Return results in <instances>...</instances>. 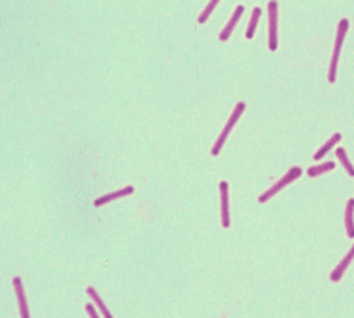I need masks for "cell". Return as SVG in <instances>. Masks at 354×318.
<instances>
[{
    "label": "cell",
    "mask_w": 354,
    "mask_h": 318,
    "mask_svg": "<svg viewBox=\"0 0 354 318\" xmlns=\"http://www.w3.org/2000/svg\"><path fill=\"white\" fill-rule=\"evenodd\" d=\"M340 139H342V134H334V136L330 137L329 141L325 144V145L321 146V148H320L317 153L313 154V159H323V158H325V156H326V153H327L330 148H332V146H334L335 144L340 142Z\"/></svg>",
    "instance_id": "cell-11"
},
{
    "label": "cell",
    "mask_w": 354,
    "mask_h": 318,
    "mask_svg": "<svg viewBox=\"0 0 354 318\" xmlns=\"http://www.w3.org/2000/svg\"><path fill=\"white\" fill-rule=\"evenodd\" d=\"M220 196H222V226L230 227V214H228V183H220Z\"/></svg>",
    "instance_id": "cell-6"
},
{
    "label": "cell",
    "mask_w": 354,
    "mask_h": 318,
    "mask_svg": "<svg viewBox=\"0 0 354 318\" xmlns=\"http://www.w3.org/2000/svg\"><path fill=\"white\" fill-rule=\"evenodd\" d=\"M301 173H302V170L301 169H299V167H291L290 170H288V172H287V175H283V178H282V180L280 181H277L274 186H272V188H269L266 192H263V194H261V196H260V202H261V203H265V202L266 200H269V199H271L272 196H274V194H277V192H279L280 189H283V188H285V186L287 184H290L291 181H295L296 180V178H299V176H301Z\"/></svg>",
    "instance_id": "cell-3"
},
{
    "label": "cell",
    "mask_w": 354,
    "mask_h": 318,
    "mask_svg": "<svg viewBox=\"0 0 354 318\" xmlns=\"http://www.w3.org/2000/svg\"><path fill=\"white\" fill-rule=\"evenodd\" d=\"M353 211H354V199H350L346 203V213H345V221H346V233L350 238H354V219H353Z\"/></svg>",
    "instance_id": "cell-10"
},
{
    "label": "cell",
    "mask_w": 354,
    "mask_h": 318,
    "mask_svg": "<svg viewBox=\"0 0 354 318\" xmlns=\"http://www.w3.org/2000/svg\"><path fill=\"white\" fill-rule=\"evenodd\" d=\"M85 310H87V312H88V315H90L91 318H99V317H98V314L95 312L93 306H91V304H85Z\"/></svg>",
    "instance_id": "cell-17"
},
{
    "label": "cell",
    "mask_w": 354,
    "mask_h": 318,
    "mask_svg": "<svg viewBox=\"0 0 354 318\" xmlns=\"http://www.w3.org/2000/svg\"><path fill=\"white\" fill-rule=\"evenodd\" d=\"M354 259V246L351 247V251L345 255V259L340 261V265H338L334 271H332V274H330V279H332L334 282H338L342 279V276H343V273L346 271V268L350 266V263H351V260Z\"/></svg>",
    "instance_id": "cell-8"
},
{
    "label": "cell",
    "mask_w": 354,
    "mask_h": 318,
    "mask_svg": "<svg viewBox=\"0 0 354 318\" xmlns=\"http://www.w3.org/2000/svg\"><path fill=\"white\" fill-rule=\"evenodd\" d=\"M277 2L271 0L268 3V16H269V49H277Z\"/></svg>",
    "instance_id": "cell-4"
},
{
    "label": "cell",
    "mask_w": 354,
    "mask_h": 318,
    "mask_svg": "<svg viewBox=\"0 0 354 318\" xmlns=\"http://www.w3.org/2000/svg\"><path fill=\"white\" fill-rule=\"evenodd\" d=\"M335 167L334 162H323V164L320 166H313L310 167L309 170H307V173H309V176H318L321 173H325V172H329V170H332Z\"/></svg>",
    "instance_id": "cell-13"
},
{
    "label": "cell",
    "mask_w": 354,
    "mask_h": 318,
    "mask_svg": "<svg viewBox=\"0 0 354 318\" xmlns=\"http://www.w3.org/2000/svg\"><path fill=\"white\" fill-rule=\"evenodd\" d=\"M219 2H220V0H211V2L208 3V6L203 10V13L198 16V22H200V24H203V22H206V19L210 18V14L213 13L214 8H216V5H218Z\"/></svg>",
    "instance_id": "cell-16"
},
{
    "label": "cell",
    "mask_w": 354,
    "mask_h": 318,
    "mask_svg": "<svg viewBox=\"0 0 354 318\" xmlns=\"http://www.w3.org/2000/svg\"><path fill=\"white\" fill-rule=\"evenodd\" d=\"M243 13H244V6L243 5H240V6H236V10H235V13H233V16H232V19L228 21V24L225 26V29L222 30V33H220V41H227L228 40V36L232 35V32H233V29L236 27V24H238V21H240V18L243 16Z\"/></svg>",
    "instance_id": "cell-7"
},
{
    "label": "cell",
    "mask_w": 354,
    "mask_h": 318,
    "mask_svg": "<svg viewBox=\"0 0 354 318\" xmlns=\"http://www.w3.org/2000/svg\"><path fill=\"white\" fill-rule=\"evenodd\" d=\"M87 293L90 294V296H91V298H93V299H95V302H96V304H98V307H99V310H101V312H103V315H104L106 318H112V315H110V312H109V310H107V307L104 306V302H103V299H101V298H99V294L96 293V290L93 289V287H88V289H87Z\"/></svg>",
    "instance_id": "cell-14"
},
{
    "label": "cell",
    "mask_w": 354,
    "mask_h": 318,
    "mask_svg": "<svg viewBox=\"0 0 354 318\" xmlns=\"http://www.w3.org/2000/svg\"><path fill=\"white\" fill-rule=\"evenodd\" d=\"M335 154H337V158L342 161V164H343V167L346 169V172H348L351 176H354V167H353V164L350 162V159L346 158V153H345V150H343V148H340V146H338V148L335 150Z\"/></svg>",
    "instance_id": "cell-15"
},
{
    "label": "cell",
    "mask_w": 354,
    "mask_h": 318,
    "mask_svg": "<svg viewBox=\"0 0 354 318\" xmlns=\"http://www.w3.org/2000/svg\"><path fill=\"white\" fill-rule=\"evenodd\" d=\"M133 192H134L133 186H128V188H123V189H120V191H117V192H110V194H107V196L95 200V205H96V206H101V205L107 203V202L115 200V199H120V197H126V196H129V194H133Z\"/></svg>",
    "instance_id": "cell-9"
},
{
    "label": "cell",
    "mask_w": 354,
    "mask_h": 318,
    "mask_svg": "<svg viewBox=\"0 0 354 318\" xmlns=\"http://www.w3.org/2000/svg\"><path fill=\"white\" fill-rule=\"evenodd\" d=\"M244 109H245V104H244V103H238V104H236L235 111H233V114H232V117H230L228 123L225 125V128L222 129V133H220L219 139L216 141V144H214V146H213V150H211V154H213V156H218V154H219L220 148H222V146H224V144H225V141H227V137H228V134H230V131L233 129V126L236 125V121L240 120V117H241V114L244 112Z\"/></svg>",
    "instance_id": "cell-2"
},
{
    "label": "cell",
    "mask_w": 354,
    "mask_h": 318,
    "mask_svg": "<svg viewBox=\"0 0 354 318\" xmlns=\"http://www.w3.org/2000/svg\"><path fill=\"white\" fill-rule=\"evenodd\" d=\"M260 14H261V8L260 6H255L252 11V16H250V22H249V27H247V40H252L253 38V33H255V29H257V24H258V19H260Z\"/></svg>",
    "instance_id": "cell-12"
},
{
    "label": "cell",
    "mask_w": 354,
    "mask_h": 318,
    "mask_svg": "<svg viewBox=\"0 0 354 318\" xmlns=\"http://www.w3.org/2000/svg\"><path fill=\"white\" fill-rule=\"evenodd\" d=\"M13 285H14V290H16V294H18V301H19V307H21V318H30L26 294H24V287H22L21 277H14Z\"/></svg>",
    "instance_id": "cell-5"
},
{
    "label": "cell",
    "mask_w": 354,
    "mask_h": 318,
    "mask_svg": "<svg viewBox=\"0 0 354 318\" xmlns=\"http://www.w3.org/2000/svg\"><path fill=\"white\" fill-rule=\"evenodd\" d=\"M350 22L348 19H342L338 22V30H337V40H335V48H334V54H332V60H330V66H329V74L327 79L332 84L335 81V73H337V63H338V56H340V49L343 44V38L346 35V30H348Z\"/></svg>",
    "instance_id": "cell-1"
}]
</instances>
